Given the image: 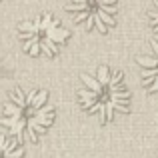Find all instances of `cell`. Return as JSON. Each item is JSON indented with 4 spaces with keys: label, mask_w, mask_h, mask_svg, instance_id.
Instances as JSON below:
<instances>
[{
    "label": "cell",
    "mask_w": 158,
    "mask_h": 158,
    "mask_svg": "<svg viewBox=\"0 0 158 158\" xmlns=\"http://www.w3.org/2000/svg\"><path fill=\"white\" fill-rule=\"evenodd\" d=\"M18 36H20L22 40H32L36 34H32V32H18Z\"/></svg>",
    "instance_id": "obj_22"
},
{
    "label": "cell",
    "mask_w": 158,
    "mask_h": 158,
    "mask_svg": "<svg viewBox=\"0 0 158 158\" xmlns=\"http://www.w3.org/2000/svg\"><path fill=\"white\" fill-rule=\"evenodd\" d=\"M152 48H154V54H156V58H158V42H156V40H152Z\"/></svg>",
    "instance_id": "obj_27"
},
{
    "label": "cell",
    "mask_w": 158,
    "mask_h": 158,
    "mask_svg": "<svg viewBox=\"0 0 158 158\" xmlns=\"http://www.w3.org/2000/svg\"><path fill=\"white\" fill-rule=\"evenodd\" d=\"M110 102H112V106H114L116 110H120V112H128V106L124 104V100H116V98H110Z\"/></svg>",
    "instance_id": "obj_15"
},
{
    "label": "cell",
    "mask_w": 158,
    "mask_h": 158,
    "mask_svg": "<svg viewBox=\"0 0 158 158\" xmlns=\"http://www.w3.org/2000/svg\"><path fill=\"white\" fill-rule=\"evenodd\" d=\"M40 50H42L44 54H48V56H54V54H58V46H56L54 40L42 36V38H40Z\"/></svg>",
    "instance_id": "obj_2"
},
{
    "label": "cell",
    "mask_w": 158,
    "mask_h": 158,
    "mask_svg": "<svg viewBox=\"0 0 158 158\" xmlns=\"http://www.w3.org/2000/svg\"><path fill=\"white\" fill-rule=\"evenodd\" d=\"M148 14H150V18H152V24L156 26V24H158V10H150Z\"/></svg>",
    "instance_id": "obj_24"
},
{
    "label": "cell",
    "mask_w": 158,
    "mask_h": 158,
    "mask_svg": "<svg viewBox=\"0 0 158 158\" xmlns=\"http://www.w3.org/2000/svg\"><path fill=\"white\" fill-rule=\"evenodd\" d=\"M112 114H114V106H112V102L108 100L106 102V120H112Z\"/></svg>",
    "instance_id": "obj_20"
},
{
    "label": "cell",
    "mask_w": 158,
    "mask_h": 158,
    "mask_svg": "<svg viewBox=\"0 0 158 158\" xmlns=\"http://www.w3.org/2000/svg\"><path fill=\"white\" fill-rule=\"evenodd\" d=\"M38 52H40V42H34V44H32V48L28 50V54H32V56H36Z\"/></svg>",
    "instance_id": "obj_21"
},
{
    "label": "cell",
    "mask_w": 158,
    "mask_h": 158,
    "mask_svg": "<svg viewBox=\"0 0 158 158\" xmlns=\"http://www.w3.org/2000/svg\"><path fill=\"white\" fill-rule=\"evenodd\" d=\"M18 32H32V34H40V28L36 22H22L18 26Z\"/></svg>",
    "instance_id": "obj_9"
},
{
    "label": "cell",
    "mask_w": 158,
    "mask_h": 158,
    "mask_svg": "<svg viewBox=\"0 0 158 158\" xmlns=\"http://www.w3.org/2000/svg\"><path fill=\"white\" fill-rule=\"evenodd\" d=\"M72 2H88V0H72Z\"/></svg>",
    "instance_id": "obj_28"
},
{
    "label": "cell",
    "mask_w": 158,
    "mask_h": 158,
    "mask_svg": "<svg viewBox=\"0 0 158 158\" xmlns=\"http://www.w3.org/2000/svg\"><path fill=\"white\" fill-rule=\"evenodd\" d=\"M90 12H92V10H82V12H78V14L74 16V22H82V20H86L90 16Z\"/></svg>",
    "instance_id": "obj_18"
},
{
    "label": "cell",
    "mask_w": 158,
    "mask_h": 158,
    "mask_svg": "<svg viewBox=\"0 0 158 158\" xmlns=\"http://www.w3.org/2000/svg\"><path fill=\"white\" fill-rule=\"evenodd\" d=\"M26 126H30V128H34V130H36V132H38V134H44V132H46V130H48V128H46V126H42V124H38V122H36V120H34V118H28V122H26Z\"/></svg>",
    "instance_id": "obj_13"
},
{
    "label": "cell",
    "mask_w": 158,
    "mask_h": 158,
    "mask_svg": "<svg viewBox=\"0 0 158 158\" xmlns=\"http://www.w3.org/2000/svg\"><path fill=\"white\" fill-rule=\"evenodd\" d=\"M120 82H122V74L114 72V76L110 78V84H108V86H116V84H120Z\"/></svg>",
    "instance_id": "obj_19"
},
{
    "label": "cell",
    "mask_w": 158,
    "mask_h": 158,
    "mask_svg": "<svg viewBox=\"0 0 158 158\" xmlns=\"http://www.w3.org/2000/svg\"><path fill=\"white\" fill-rule=\"evenodd\" d=\"M78 96H80V100H96L100 94L94 92V90H90V88H80L78 90Z\"/></svg>",
    "instance_id": "obj_10"
},
{
    "label": "cell",
    "mask_w": 158,
    "mask_h": 158,
    "mask_svg": "<svg viewBox=\"0 0 158 158\" xmlns=\"http://www.w3.org/2000/svg\"><path fill=\"white\" fill-rule=\"evenodd\" d=\"M136 62H138L142 68H156L158 66V58L156 56H138Z\"/></svg>",
    "instance_id": "obj_5"
},
{
    "label": "cell",
    "mask_w": 158,
    "mask_h": 158,
    "mask_svg": "<svg viewBox=\"0 0 158 158\" xmlns=\"http://www.w3.org/2000/svg\"><path fill=\"white\" fill-rule=\"evenodd\" d=\"M26 122H28V118H26V116H22V118H20L18 122H16L14 126L10 128V134H12V136H18V138H20V134H22V130L26 128Z\"/></svg>",
    "instance_id": "obj_6"
},
{
    "label": "cell",
    "mask_w": 158,
    "mask_h": 158,
    "mask_svg": "<svg viewBox=\"0 0 158 158\" xmlns=\"http://www.w3.org/2000/svg\"><path fill=\"white\" fill-rule=\"evenodd\" d=\"M98 8H102V10L108 12V14H114V12H116V6H114V4H110V6H98Z\"/></svg>",
    "instance_id": "obj_23"
},
{
    "label": "cell",
    "mask_w": 158,
    "mask_h": 158,
    "mask_svg": "<svg viewBox=\"0 0 158 158\" xmlns=\"http://www.w3.org/2000/svg\"><path fill=\"white\" fill-rule=\"evenodd\" d=\"M94 24H96V28H98V30L102 32V34H104V32L108 30V26H106V24H104V22L100 20V16H98L96 12H94Z\"/></svg>",
    "instance_id": "obj_17"
},
{
    "label": "cell",
    "mask_w": 158,
    "mask_h": 158,
    "mask_svg": "<svg viewBox=\"0 0 158 158\" xmlns=\"http://www.w3.org/2000/svg\"><path fill=\"white\" fill-rule=\"evenodd\" d=\"M82 82L86 84V88H90V90H94V92L102 94V84L98 82V78H92L90 74H82Z\"/></svg>",
    "instance_id": "obj_4"
},
{
    "label": "cell",
    "mask_w": 158,
    "mask_h": 158,
    "mask_svg": "<svg viewBox=\"0 0 158 158\" xmlns=\"http://www.w3.org/2000/svg\"><path fill=\"white\" fill-rule=\"evenodd\" d=\"M94 26V12H90V16L86 18V28H92Z\"/></svg>",
    "instance_id": "obj_25"
},
{
    "label": "cell",
    "mask_w": 158,
    "mask_h": 158,
    "mask_svg": "<svg viewBox=\"0 0 158 158\" xmlns=\"http://www.w3.org/2000/svg\"><path fill=\"white\" fill-rule=\"evenodd\" d=\"M34 98H36V92H30V94H28V96H26V106H32Z\"/></svg>",
    "instance_id": "obj_26"
},
{
    "label": "cell",
    "mask_w": 158,
    "mask_h": 158,
    "mask_svg": "<svg viewBox=\"0 0 158 158\" xmlns=\"http://www.w3.org/2000/svg\"><path fill=\"white\" fill-rule=\"evenodd\" d=\"M96 14L100 16V20L106 24V26H112V24H114V16H112V14H108V12H104L102 8H98V10H96Z\"/></svg>",
    "instance_id": "obj_12"
},
{
    "label": "cell",
    "mask_w": 158,
    "mask_h": 158,
    "mask_svg": "<svg viewBox=\"0 0 158 158\" xmlns=\"http://www.w3.org/2000/svg\"><path fill=\"white\" fill-rule=\"evenodd\" d=\"M18 116H4V118H0V124H4V126H8V128H12L16 122H18Z\"/></svg>",
    "instance_id": "obj_14"
},
{
    "label": "cell",
    "mask_w": 158,
    "mask_h": 158,
    "mask_svg": "<svg viewBox=\"0 0 158 158\" xmlns=\"http://www.w3.org/2000/svg\"><path fill=\"white\" fill-rule=\"evenodd\" d=\"M128 96H130V94H128L126 90H118V92H110V98H116V100H124V102L128 100Z\"/></svg>",
    "instance_id": "obj_16"
},
{
    "label": "cell",
    "mask_w": 158,
    "mask_h": 158,
    "mask_svg": "<svg viewBox=\"0 0 158 158\" xmlns=\"http://www.w3.org/2000/svg\"><path fill=\"white\" fill-rule=\"evenodd\" d=\"M98 82H100L102 86L110 84V74H108V68H106V66H102V68H98Z\"/></svg>",
    "instance_id": "obj_11"
},
{
    "label": "cell",
    "mask_w": 158,
    "mask_h": 158,
    "mask_svg": "<svg viewBox=\"0 0 158 158\" xmlns=\"http://www.w3.org/2000/svg\"><path fill=\"white\" fill-rule=\"evenodd\" d=\"M44 36H46V38H50V40H54L56 44H60V42H64L70 34H68V30H64V28L54 26V28H48V30L44 32Z\"/></svg>",
    "instance_id": "obj_1"
},
{
    "label": "cell",
    "mask_w": 158,
    "mask_h": 158,
    "mask_svg": "<svg viewBox=\"0 0 158 158\" xmlns=\"http://www.w3.org/2000/svg\"><path fill=\"white\" fill-rule=\"evenodd\" d=\"M96 2H98V0H96Z\"/></svg>",
    "instance_id": "obj_29"
},
{
    "label": "cell",
    "mask_w": 158,
    "mask_h": 158,
    "mask_svg": "<svg viewBox=\"0 0 158 158\" xmlns=\"http://www.w3.org/2000/svg\"><path fill=\"white\" fill-rule=\"evenodd\" d=\"M4 116H18V118H22L24 108L14 104V102H6V104H4Z\"/></svg>",
    "instance_id": "obj_3"
},
{
    "label": "cell",
    "mask_w": 158,
    "mask_h": 158,
    "mask_svg": "<svg viewBox=\"0 0 158 158\" xmlns=\"http://www.w3.org/2000/svg\"><path fill=\"white\" fill-rule=\"evenodd\" d=\"M46 96H48V92H46V90H38V92H36L34 102H32V108H34V110L42 108V106H44V102H46Z\"/></svg>",
    "instance_id": "obj_7"
},
{
    "label": "cell",
    "mask_w": 158,
    "mask_h": 158,
    "mask_svg": "<svg viewBox=\"0 0 158 158\" xmlns=\"http://www.w3.org/2000/svg\"><path fill=\"white\" fill-rule=\"evenodd\" d=\"M10 102H14V104H18V106L26 108V98L22 96V92H20L18 88H16V90H12V92H10Z\"/></svg>",
    "instance_id": "obj_8"
}]
</instances>
